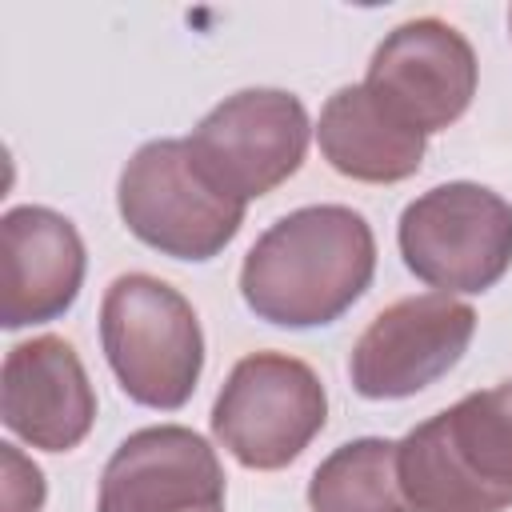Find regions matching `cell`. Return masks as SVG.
<instances>
[{
  "label": "cell",
  "instance_id": "obj_1",
  "mask_svg": "<svg viewBox=\"0 0 512 512\" xmlns=\"http://www.w3.org/2000/svg\"><path fill=\"white\" fill-rule=\"evenodd\" d=\"M376 276V236L348 204H304L268 224L240 264L248 312L276 328L336 324Z\"/></svg>",
  "mask_w": 512,
  "mask_h": 512
},
{
  "label": "cell",
  "instance_id": "obj_2",
  "mask_svg": "<svg viewBox=\"0 0 512 512\" xmlns=\"http://www.w3.org/2000/svg\"><path fill=\"white\" fill-rule=\"evenodd\" d=\"M396 472L416 512L512 508V380L460 396L396 440Z\"/></svg>",
  "mask_w": 512,
  "mask_h": 512
},
{
  "label": "cell",
  "instance_id": "obj_3",
  "mask_svg": "<svg viewBox=\"0 0 512 512\" xmlns=\"http://www.w3.org/2000/svg\"><path fill=\"white\" fill-rule=\"evenodd\" d=\"M100 348L120 392L156 412L184 408L204 372L196 308L152 272H124L104 288Z\"/></svg>",
  "mask_w": 512,
  "mask_h": 512
},
{
  "label": "cell",
  "instance_id": "obj_4",
  "mask_svg": "<svg viewBox=\"0 0 512 512\" xmlns=\"http://www.w3.org/2000/svg\"><path fill=\"white\" fill-rule=\"evenodd\" d=\"M116 212L124 228L160 256L204 264L220 256L248 204L220 192L188 152V140H148L140 144L116 184Z\"/></svg>",
  "mask_w": 512,
  "mask_h": 512
},
{
  "label": "cell",
  "instance_id": "obj_5",
  "mask_svg": "<svg viewBox=\"0 0 512 512\" xmlns=\"http://www.w3.org/2000/svg\"><path fill=\"white\" fill-rule=\"evenodd\" d=\"M216 444L252 472L288 468L328 424L316 368L288 352H248L232 364L212 404Z\"/></svg>",
  "mask_w": 512,
  "mask_h": 512
},
{
  "label": "cell",
  "instance_id": "obj_6",
  "mask_svg": "<svg viewBox=\"0 0 512 512\" xmlns=\"http://www.w3.org/2000/svg\"><path fill=\"white\" fill-rule=\"evenodd\" d=\"M404 268L436 292H488L512 268V204L472 180L420 192L396 224Z\"/></svg>",
  "mask_w": 512,
  "mask_h": 512
},
{
  "label": "cell",
  "instance_id": "obj_7",
  "mask_svg": "<svg viewBox=\"0 0 512 512\" xmlns=\"http://www.w3.org/2000/svg\"><path fill=\"white\" fill-rule=\"evenodd\" d=\"M308 108L288 88H240L184 136L200 172L240 204L292 180L312 140Z\"/></svg>",
  "mask_w": 512,
  "mask_h": 512
},
{
  "label": "cell",
  "instance_id": "obj_8",
  "mask_svg": "<svg viewBox=\"0 0 512 512\" xmlns=\"http://www.w3.org/2000/svg\"><path fill=\"white\" fill-rule=\"evenodd\" d=\"M476 336V308L448 292L388 304L348 352L352 392L364 400H408L448 376Z\"/></svg>",
  "mask_w": 512,
  "mask_h": 512
},
{
  "label": "cell",
  "instance_id": "obj_9",
  "mask_svg": "<svg viewBox=\"0 0 512 512\" xmlns=\"http://www.w3.org/2000/svg\"><path fill=\"white\" fill-rule=\"evenodd\" d=\"M476 80L480 64L468 36L440 16L396 24L364 72V88L424 136L452 128L468 112Z\"/></svg>",
  "mask_w": 512,
  "mask_h": 512
},
{
  "label": "cell",
  "instance_id": "obj_10",
  "mask_svg": "<svg viewBox=\"0 0 512 512\" xmlns=\"http://www.w3.org/2000/svg\"><path fill=\"white\" fill-rule=\"evenodd\" d=\"M224 464L184 424L136 428L100 472L96 512H224Z\"/></svg>",
  "mask_w": 512,
  "mask_h": 512
},
{
  "label": "cell",
  "instance_id": "obj_11",
  "mask_svg": "<svg viewBox=\"0 0 512 512\" xmlns=\"http://www.w3.org/2000/svg\"><path fill=\"white\" fill-rule=\"evenodd\" d=\"M0 420L40 452H72L96 424V388L64 336H32L8 348L0 368Z\"/></svg>",
  "mask_w": 512,
  "mask_h": 512
},
{
  "label": "cell",
  "instance_id": "obj_12",
  "mask_svg": "<svg viewBox=\"0 0 512 512\" xmlns=\"http://www.w3.org/2000/svg\"><path fill=\"white\" fill-rule=\"evenodd\" d=\"M88 272L76 224L44 204H20L0 216V324L8 332L60 320Z\"/></svg>",
  "mask_w": 512,
  "mask_h": 512
},
{
  "label": "cell",
  "instance_id": "obj_13",
  "mask_svg": "<svg viewBox=\"0 0 512 512\" xmlns=\"http://www.w3.org/2000/svg\"><path fill=\"white\" fill-rule=\"evenodd\" d=\"M316 144L332 172L360 184H400L420 172L428 136L384 108L364 80L336 88L316 120Z\"/></svg>",
  "mask_w": 512,
  "mask_h": 512
},
{
  "label": "cell",
  "instance_id": "obj_14",
  "mask_svg": "<svg viewBox=\"0 0 512 512\" xmlns=\"http://www.w3.org/2000/svg\"><path fill=\"white\" fill-rule=\"evenodd\" d=\"M312 512H416L400 488L396 440L360 436L332 448L308 480Z\"/></svg>",
  "mask_w": 512,
  "mask_h": 512
},
{
  "label": "cell",
  "instance_id": "obj_15",
  "mask_svg": "<svg viewBox=\"0 0 512 512\" xmlns=\"http://www.w3.org/2000/svg\"><path fill=\"white\" fill-rule=\"evenodd\" d=\"M4 456V512H40L44 508V472L16 448V444H0Z\"/></svg>",
  "mask_w": 512,
  "mask_h": 512
},
{
  "label": "cell",
  "instance_id": "obj_16",
  "mask_svg": "<svg viewBox=\"0 0 512 512\" xmlns=\"http://www.w3.org/2000/svg\"><path fill=\"white\" fill-rule=\"evenodd\" d=\"M508 32H512V8H508Z\"/></svg>",
  "mask_w": 512,
  "mask_h": 512
}]
</instances>
